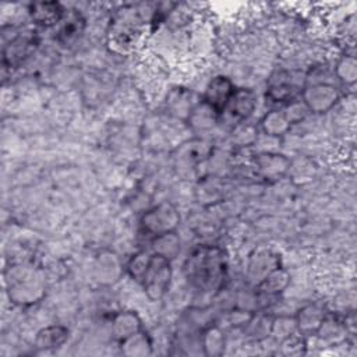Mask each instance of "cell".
<instances>
[{"label": "cell", "mask_w": 357, "mask_h": 357, "mask_svg": "<svg viewBox=\"0 0 357 357\" xmlns=\"http://www.w3.org/2000/svg\"><path fill=\"white\" fill-rule=\"evenodd\" d=\"M183 272L192 290L204 297H215L227 278V255L218 245H198L185 258Z\"/></svg>", "instance_id": "1"}, {"label": "cell", "mask_w": 357, "mask_h": 357, "mask_svg": "<svg viewBox=\"0 0 357 357\" xmlns=\"http://www.w3.org/2000/svg\"><path fill=\"white\" fill-rule=\"evenodd\" d=\"M6 290L10 300L18 305H31L45 296V279L39 269L17 264L4 271Z\"/></svg>", "instance_id": "2"}, {"label": "cell", "mask_w": 357, "mask_h": 357, "mask_svg": "<svg viewBox=\"0 0 357 357\" xmlns=\"http://www.w3.org/2000/svg\"><path fill=\"white\" fill-rule=\"evenodd\" d=\"M144 33V20L138 10L123 6L116 10L107 29V45L117 54L131 53Z\"/></svg>", "instance_id": "3"}, {"label": "cell", "mask_w": 357, "mask_h": 357, "mask_svg": "<svg viewBox=\"0 0 357 357\" xmlns=\"http://www.w3.org/2000/svg\"><path fill=\"white\" fill-rule=\"evenodd\" d=\"M173 276L172 261L152 252L148 268L139 282L144 289V293L151 301L160 300L169 289L170 280Z\"/></svg>", "instance_id": "4"}, {"label": "cell", "mask_w": 357, "mask_h": 357, "mask_svg": "<svg viewBox=\"0 0 357 357\" xmlns=\"http://www.w3.org/2000/svg\"><path fill=\"white\" fill-rule=\"evenodd\" d=\"M141 227L151 236H160L165 233L176 231L180 225L178 209L172 202H160L141 216Z\"/></svg>", "instance_id": "5"}, {"label": "cell", "mask_w": 357, "mask_h": 357, "mask_svg": "<svg viewBox=\"0 0 357 357\" xmlns=\"http://www.w3.org/2000/svg\"><path fill=\"white\" fill-rule=\"evenodd\" d=\"M339 89L331 82H314L303 88L301 100L310 113H326L339 100Z\"/></svg>", "instance_id": "6"}, {"label": "cell", "mask_w": 357, "mask_h": 357, "mask_svg": "<svg viewBox=\"0 0 357 357\" xmlns=\"http://www.w3.org/2000/svg\"><path fill=\"white\" fill-rule=\"evenodd\" d=\"M38 38L32 31H24L14 35L7 43L3 45L1 61L3 67H18L24 63L36 49Z\"/></svg>", "instance_id": "7"}, {"label": "cell", "mask_w": 357, "mask_h": 357, "mask_svg": "<svg viewBox=\"0 0 357 357\" xmlns=\"http://www.w3.org/2000/svg\"><path fill=\"white\" fill-rule=\"evenodd\" d=\"M257 106V96L248 88H237L219 117L227 119L233 127L250 119Z\"/></svg>", "instance_id": "8"}, {"label": "cell", "mask_w": 357, "mask_h": 357, "mask_svg": "<svg viewBox=\"0 0 357 357\" xmlns=\"http://www.w3.org/2000/svg\"><path fill=\"white\" fill-rule=\"evenodd\" d=\"M301 85H298L296 79L291 78V73L278 71L269 79L266 88V98L271 102L287 105L289 102L297 99V96L301 95Z\"/></svg>", "instance_id": "9"}, {"label": "cell", "mask_w": 357, "mask_h": 357, "mask_svg": "<svg viewBox=\"0 0 357 357\" xmlns=\"http://www.w3.org/2000/svg\"><path fill=\"white\" fill-rule=\"evenodd\" d=\"M280 266L279 257L269 248H255L247 262V279L251 284L257 286L269 272Z\"/></svg>", "instance_id": "10"}, {"label": "cell", "mask_w": 357, "mask_h": 357, "mask_svg": "<svg viewBox=\"0 0 357 357\" xmlns=\"http://www.w3.org/2000/svg\"><path fill=\"white\" fill-rule=\"evenodd\" d=\"M236 89L237 88L234 86L233 81L229 77L216 75L208 82L205 91H204L202 102H205L208 106H211L220 116V113L225 110L226 105L231 99Z\"/></svg>", "instance_id": "11"}, {"label": "cell", "mask_w": 357, "mask_h": 357, "mask_svg": "<svg viewBox=\"0 0 357 357\" xmlns=\"http://www.w3.org/2000/svg\"><path fill=\"white\" fill-rule=\"evenodd\" d=\"M93 278L102 286H113L123 275V265L117 254L105 250L100 251L93 261Z\"/></svg>", "instance_id": "12"}, {"label": "cell", "mask_w": 357, "mask_h": 357, "mask_svg": "<svg viewBox=\"0 0 357 357\" xmlns=\"http://www.w3.org/2000/svg\"><path fill=\"white\" fill-rule=\"evenodd\" d=\"M32 22L42 28H52L60 24L66 10L59 1H35L28 8Z\"/></svg>", "instance_id": "13"}, {"label": "cell", "mask_w": 357, "mask_h": 357, "mask_svg": "<svg viewBox=\"0 0 357 357\" xmlns=\"http://www.w3.org/2000/svg\"><path fill=\"white\" fill-rule=\"evenodd\" d=\"M257 172L264 178H279L290 170V160L279 152H258L254 158Z\"/></svg>", "instance_id": "14"}, {"label": "cell", "mask_w": 357, "mask_h": 357, "mask_svg": "<svg viewBox=\"0 0 357 357\" xmlns=\"http://www.w3.org/2000/svg\"><path fill=\"white\" fill-rule=\"evenodd\" d=\"M85 18L77 10L66 11L63 20L57 25L56 40L64 46H68L78 40L85 31Z\"/></svg>", "instance_id": "15"}, {"label": "cell", "mask_w": 357, "mask_h": 357, "mask_svg": "<svg viewBox=\"0 0 357 357\" xmlns=\"http://www.w3.org/2000/svg\"><path fill=\"white\" fill-rule=\"evenodd\" d=\"M290 283V273L282 268L278 266L272 272H269L257 286L255 291L259 297H269L273 298L279 296Z\"/></svg>", "instance_id": "16"}, {"label": "cell", "mask_w": 357, "mask_h": 357, "mask_svg": "<svg viewBox=\"0 0 357 357\" xmlns=\"http://www.w3.org/2000/svg\"><path fill=\"white\" fill-rule=\"evenodd\" d=\"M142 331V321L135 311H120L112 318V333L119 342Z\"/></svg>", "instance_id": "17"}, {"label": "cell", "mask_w": 357, "mask_h": 357, "mask_svg": "<svg viewBox=\"0 0 357 357\" xmlns=\"http://www.w3.org/2000/svg\"><path fill=\"white\" fill-rule=\"evenodd\" d=\"M294 318L297 322L298 333H301L305 337L317 333L319 325L325 318V312L317 304H307L297 311Z\"/></svg>", "instance_id": "18"}, {"label": "cell", "mask_w": 357, "mask_h": 357, "mask_svg": "<svg viewBox=\"0 0 357 357\" xmlns=\"http://www.w3.org/2000/svg\"><path fill=\"white\" fill-rule=\"evenodd\" d=\"M70 331L64 325H49L38 331L35 347L39 350H54L61 347L68 339Z\"/></svg>", "instance_id": "19"}, {"label": "cell", "mask_w": 357, "mask_h": 357, "mask_svg": "<svg viewBox=\"0 0 357 357\" xmlns=\"http://www.w3.org/2000/svg\"><path fill=\"white\" fill-rule=\"evenodd\" d=\"M199 343L205 356H211V357L222 356L226 347V336H225L223 328L220 325L206 326L201 332Z\"/></svg>", "instance_id": "20"}, {"label": "cell", "mask_w": 357, "mask_h": 357, "mask_svg": "<svg viewBox=\"0 0 357 357\" xmlns=\"http://www.w3.org/2000/svg\"><path fill=\"white\" fill-rule=\"evenodd\" d=\"M347 332V325L343 321L325 315L315 335L329 344H340L346 340Z\"/></svg>", "instance_id": "21"}, {"label": "cell", "mask_w": 357, "mask_h": 357, "mask_svg": "<svg viewBox=\"0 0 357 357\" xmlns=\"http://www.w3.org/2000/svg\"><path fill=\"white\" fill-rule=\"evenodd\" d=\"M120 349H121V353L128 357H146V356H151L153 351L152 340L144 329L121 340Z\"/></svg>", "instance_id": "22"}, {"label": "cell", "mask_w": 357, "mask_h": 357, "mask_svg": "<svg viewBox=\"0 0 357 357\" xmlns=\"http://www.w3.org/2000/svg\"><path fill=\"white\" fill-rule=\"evenodd\" d=\"M290 123L282 110H271L265 113L259 121V128L262 134L279 138L290 130Z\"/></svg>", "instance_id": "23"}, {"label": "cell", "mask_w": 357, "mask_h": 357, "mask_svg": "<svg viewBox=\"0 0 357 357\" xmlns=\"http://www.w3.org/2000/svg\"><path fill=\"white\" fill-rule=\"evenodd\" d=\"M187 119L190 126L195 130H209L215 126V123H218L219 114L211 106L201 100V103L190 110Z\"/></svg>", "instance_id": "24"}, {"label": "cell", "mask_w": 357, "mask_h": 357, "mask_svg": "<svg viewBox=\"0 0 357 357\" xmlns=\"http://www.w3.org/2000/svg\"><path fill=\"white\" fill-rule=\"evenodd\" d=\"M152 252L159 254L167 259H174L180 252V237L177 231L155 236L152 240Z\"/></svg>", "instance_id": "25"}, {"label": "cell", "mask_w": 357, "mask_h": 357, "mask_svg": "<svg viewBox=\"0 0 357 357\" xmlns=\"http://www.w3.org/2000/svg\"><path fill=\"white\" fill-rule=\"evenodd\" d=\"M272 317L265 312H254L248 324L244 326L248 336L254 340H264L271 336V326H272Z\"/></svg>", "instance_id": "26"}, {"label": "cell", "mask_w": 357, "mask_h": 357, "mask_svg": "<svg viewBox=\"0 0 357 357\" xmlns=\"http://www.w3.org/2000/svg\"><path fill=\"white\" fill-rule=\"evenodd\" d=\"M298 333L297 329V322L294 315H279L272 319V326H271V336H273L276 340L282 342L293 335Z\"/></svg>", "instance_id": "27"}, {"label": "cell", "mask_w": 357, "mask_h": 357, "mask_svg": "<svg viewBox=\"0 0 357 357\" xmlns=\"http://www.w3.org/2000/svg\"><path fill=\"white\" fill-rule=\"evenodd\" d=\"M335 75L346 85H351L357 79V61L351 54L342 56L335 66Z\"/></svg>", "instance_id": "28"}, {"label": "cell", "mask_w": 357, "mask_h": 357, "mask_svg": "<svg viewBox=\"0 0 357 357\" xmlns=\"http://www.w3.org/2000/svg\"><path fill=\"white\" fill-rule=\"evenodd\" d=\"M257 137H258V130H257L255 126L250 124L248 120L236 124V126L233 127V131H231L233 142L237 144V145H240V146H250V145H254Z\"/></svg>", "instance_id": "29"}, {"label": "cell", "mask_w": 357, "mask_h": 357, "mask_svg": "<svg viewBox=\"0 0 357 357\" xmlns=\"http://www.w3.org/2000/svg\"><path fill=\"white\" fill-rule=\"evenodd\" d=\"M149 259H151V252H146V251H138L131 255V258L128 259V262L126 265V271L131 276V279H134L138 283L141 282V279L148 268Z\"/></svg>", "instance_id": "30"}, {"label": "cell", "mask_w": 357, "mask_h": 357, "mask_svg": "<svg viewBox=\"0 0 357 357\" xmlns=\"http://www.w3.org/2000/svg\"><path fill=\"white\" fill-rule=\"evenodd\" d=\"M252 314L254 312L251 310L236 307L230 311H226V314L222 317V321H225V326L229 328H244L251 319Z\"/></svg>", "instance_id": "31"}, {"label": "cell", "mask_w": 357, "mask_h": 357, "mask_svg": "<svg viewBox=\"0 0 357 357\" xmlns=\"http://www.w3.org/2000/svg\"><path fill=\"white\" fill-rule=\"evenodd\" d=\"M282 112H283V114L286 116V119L290 124H294V123H298V121L304 120L310 113L307 106L303 103V100H298V99H294V100L289 102L284 106V110H282Z\"/></svg>", "instance_id": "32"}, {"label": "cell", "mask_w": 357, "mask_h": 357, "mask_svg": "<svg viewBox=\"0 0 357 357\" xmlns=\"http://www.w3.org/2000/svg\"><path fill=\"white\" fill-rule=\"evenodd\" d=\"M280 344H282V351L284 354H290V356L303 354L305 350V339L301 333H296V335L282 340Z\"/></svg>", "instance_id": "33"}]
</instances>
